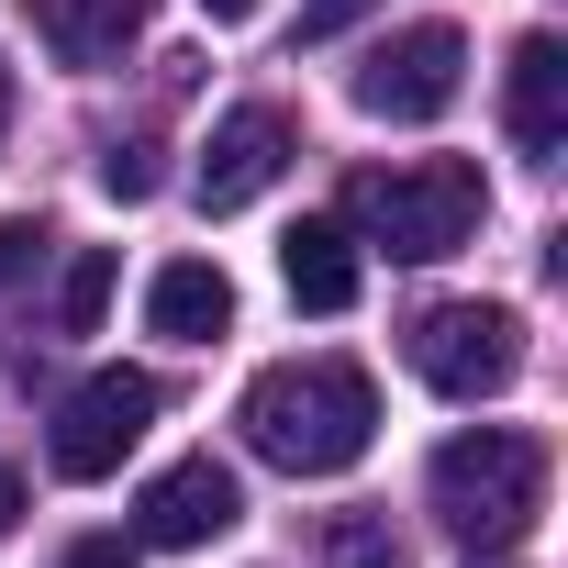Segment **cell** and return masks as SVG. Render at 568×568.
I'll return each instance as SVG.
<instances>
[{
  "mask_svg": "<svg viewBox=\"0 0 568 568\" xmlns=\"http://www.w3.org/2000/svg\"><path fill=\"white\" fill-rule=\"evenodd\" d=\"M501 101H513V145H524V156H557V145H568V45H557V34H524Z\"/></svg>",
  "mask_w": 568,
  "mask_h": 568,
  "instance_id": "9",
  "label": "cell"
},
{
  "mask_svg": "<svg viewBox=\"0 0 568 568\" xmlns=\"http://www.w3.org/2000/svg\"><path fill=\"white\" fill-rule=\"evenodd\" d=\"M112 245H79L68 256V278H57V335H101V313H112Z\"/></svg>",
  "mask_w": 568,
  "mask_h": 568,
  "instance_id": "13",
  "label": "cell"
},
{
  "mask_svg": "<svg viewBox=\"0 0 568 568\" xmlns=\"http://www.w3.org/2000/svg\"><path fill=\"white\" fill-rule=\"evenodd\" d=\"M12 524H23V468L0 457V535H12Z\"/></svg>",
  "mask_w": 568,
  "mask_h": 568,
  "instance_id": "18",
  "label": "cell"
},
{
  "mask_svg": "<svg viewBox=\"0 0 568 568\" xmlns=\"http://www.w3.org/2000/svg\"><path fill=\"white\" fill-rule=\"evenodd\" d=\"M402 357H413V379H424L435 402H490V390H513V368H524V324H513L501 302H435V313L402 335Z\"/></svg>",
  "mask_w": 568,
  "mask_h": 568,
  "instance_id": "4",
  "label": "cell"
},
{
  "mask_svg": "<svg viewBox=\"0 0 568 568\" xmlns=\"http://www.w3.org/2000/svg\"><path fill=\"white\" fill-rule=\"evenodd\" d=\"M156 413H168V390H156L145 368H101V379H79V390L57 402V435H45L57 479H112V468L145 446Z\"/></svg>",
  "mask_w": 568,
  "mask_h": 568,
  "instance_id": "5",
  "label": "cell"
},
{
  "mask_svg": "<svg viewBox=\"0 0 568 568\" xmlns=\"http://www.w3.org/2000/svg\"><path fill=\"white\" fill-rule=\"evenodd\" d=\"M68 568H134V546H112V535H79V546H68Z\"/></svg>",
  "mask_w": 568,
  "mask_h": 568,
  "instance_id": "17",
  "label": "cell"
},
{
  "mask_svg": "<svg viewBox=\"0 0 568 568\" xmlns=\"http://www.w3.org/2000/svg\"><path fill=\"white\" fill-rule=\"evenodd\" d=\"M302 156V134H291V112L278 101H245V112H223L212 123V145H201V212H245V201H267L278 190V168Z\"/></svg>",
  "mask_w": 568,
  "mask_h": 568,
  "instance_id": "7",
  "label": "cell"
},
{
  "mask_svg": "<svg viewBox=\"0 0 568 568\" xmlns=\"http://www.w3.org/2000/svg\"><path fill=\"white\" fill-rule=\"evenodd\" d=\"M335 568H402V546H379L368 524H335Z\"/></svg>",
  "mask_w": 568,
  "mask_h": 568,
  "instance_id": "16",
  "label": "cell"
},
{
  "mask_svg": "<svg viewBox=\"0 0 568 568\" xmlns=\"http://www.w3.org/2000/svg\"><path fill=\"white\" fill-rule=\"evenodd\" d=\"M457 79H468V34H457V23H402V34L368 45L357 112H368V123H435V112L457 101Z\"/></svg>",
  "mask_w": 568,
  "mask_h": 568,
  "instance_id": "6",
  "label": "cell"
},
{
  "mask_svg": "<svg viewBox=\"0 0 568 568\" xmlns=\"http://www.w3.org/2000/svg\"><path fill=\"white\" fill-rule=\"evenodd\" d=\"M278 278H291L302 313H346L368 267H357V234H346V223H302L291 245H278Z\"/></svg>",
  "mask_w": 568,
  "mask_h": 568,
  "instance_id": "12",
  "label": "cell"
},
{
  "mask_svg": "<svg viewBox=\"0 0 568 568\" xmlns=\"http://www.w3.org/2000/svg\"><path fill=\"white\" fill-rule=\"evenodd\" d=\"M234 424H245V446H256L267 468L335 479V468L368 457V435H379V390H368V368H346V357H278V368L245 379Z\"/></svg>",
  "mask_w": 568,
  "mask_h": 568,
  "instance_id": "1",
  "label": "cell"
},
{
  "mask_svg": "<svg viewBox=\"0 0 568 568\" xmlns=\"http://www.w3.org/2000/svg\"><path fill=\"white\" fill-rule=\"evenodd\" d=\"M0 134H12V68H0Z\"/></svg>",
  "mask_w": 568,
  "mask_h": 568,
  "instance_id": "20",
  "label": "cell"
},
{
  "mask_svg": "<svg viewBox=\"0 0 568 568\" xmlns=\"http://www.w3.org/2000/svg\"><path fill=\"white\" fill-rule=\"evenodd\" d=\"M156 0H34V34L68 57V68H123V45L145 34Z\"/></svg>",
  "mask_w": 568,
  "mask_h": 568,
  "instance_id": "11",
  "label": "cell"
},
{
  "mask_svg": "<svg viewBox=\"0 0 568 568\" xmlns=\"http://www.w3.org/2000/svg\"><path fill=\"white\" fill-rule=\"evenodd\" d=\"M479 212H490V190H479V168H468V156L379 168V179H357V190H346V234L390 245L402 267H435V256H457V245L479 234Z\"/></svg>",
  "mask_w": 568,
  "mask_h": 568,
  "instance_id": "3",
  "label": "cell"
},
{
  "mask_svg": "<svg viewBox=\"0 0 568 568\" xmlns=\"http://www.w3.org/2000/svg\"><path fill=\"white\" fill-rule=\"evenodd\" d=\"M45 256H57V234H45L34 212H12V223H0V291H12V278H34Z\"/></svg>",
  "mask_w": 568,
  "mask_h": 568,
  "instance_id": "14",
  "label": "cell"
},
{
  "mask_svg": "<svg viewBox=\"0 0 568 568\" xmlns=\"http://www.w3.org/2000/svg\"><path fill=\"white\" fill-rule=\"evenodd\" d=\"M201 12H212V23H245V12H256V0H201Z\"/></svg>",
  "mask_w": 568,
  "mask_h": 568,
  "instance_id": "19",
  "label": "cell"
},
{
  "mask_svg": "<svg viewBox=\"0 0 568 568\" xmlns=\"http://www.w3.org/2000/svg\"><path fill=\"white\" fill-rule=\"evenodd\" d=\"M234 524H245V490H234L223 457H179V468H156L145 501H134V535H145V546H212V535H234Z\"/></svg>",
  "mask_w": 568,
  "mask_h": 568,
  "instance_id": "8",
  "label": "cell"
},
{
  "mask_svg": "<svg viewBox=\"0 0 568 568\" xmlns=\"http://www.w3.org/2000/svg\"><path fill=\"white\" fill-rule=\"evenodd\" d=\"M424 501L457 546H524V524L546 501V446L513 424H468L424 457Z\"/></svg>",
  "mask_w": 568,
  "mask_h": 568,
  "instance_id": "2",
  "label": "cell"
},
{
  "mask_svg": "<svg viewBox=\"0 0 568 568\" xmlns=\"http://www.w3.org/2000/svg\"><path fill=\"white\" fill-rule=\"evenodd\" d=\"M145 324H156L168 346H212V335L234 324V278H223L212 256H168V267L145 278Z\"/></svg>",
  "mask_w": 568,
  "mask_h": 568,
  "instance_id": "10",
  "label": "cell"
},
{
  "mask_svg": "<svg viewBox=\"0 0 568 568\" xmlns=\"http://www.w3.org/2000/svg\"><path fill=\"white\" fill-rule=\"evenodd\" d=\"M101 190H112V201H145V190H156V145H112V156H101Z\"/></svg>",
  "mask_w": 568,
  "mask_h": 568,
  "instance_id": "15",
  "label": "cell"
}]
</instances>
